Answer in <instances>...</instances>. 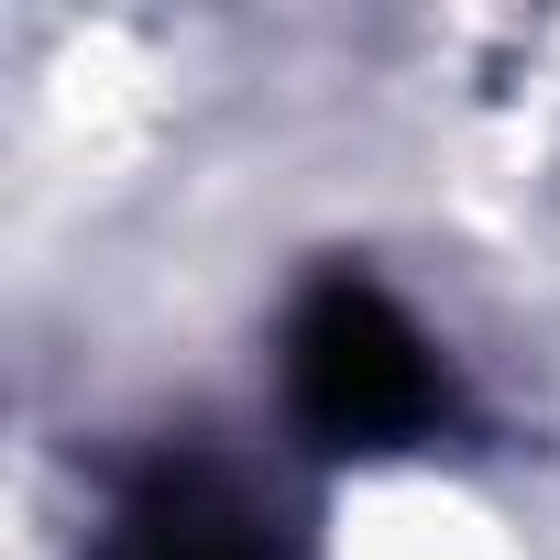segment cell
I'll list each match as a JSON object with an SVG mask.
<instances>
[{"instance_id":"cell-2","label":"cell","mask_w":560,"mask_h":560,"mask_svg":"<svg viewBox=\"0 0 560 560\" xmlns=\"http://www.w3.org/2000/svg\"><path fill=\"white\" fill-rule=\"evenodd\" d=\"M100 560H287V538L220 451H165L110 494Z\"/></svg>"},{"instance_id":"cell-1","label":"cell","mask_w":560,"mask_h":560,"mask_svg":"<svg viewBox=\"0 0 560 560\" xmlns=\"http://www.w3.org/2000/svg\"><path fill=\"white\" fill-rule=\"evenodd\" d=\"M287 407L330 451H418L451 429V352L374 275H330L287 319Z\"/></svg>"}]
</instances>
